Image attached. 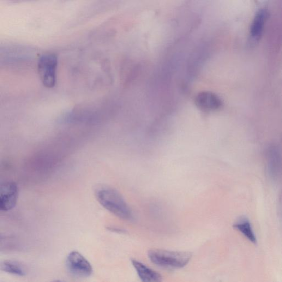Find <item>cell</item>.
Instances as JSON below:
<instances>
[{
  "label": "cell",
  "mask_w": 282,
  "mask_h": 282,
  "mask_svg": "<svg viewBox=\"0 0 282 282\" xmlns=\"http://www.w3.org/2000/svg\"><path fill=\"white\" fill-rule=\"evenodd\" d=\"M67 266L70 273L77 277L86 278L93 273L91 264L79 252L74 251L68 255Z\"/></svg>",
  "instance_id": "277c9868"
},
{
  "label": "cell",
  "mask_w": 282,
  "mask_h": 282,
  "mask_svg": "<svg viewBox=\"0 0 282 282\" xmlns=\"http://www.w3.org/2000/svg\"><path fill=\"white\" fill-rule=\"evenodd\" d=\"M148 257L156 265L168 268H182L188 265L192 254L189 252L154 249L149 251Z\"/></svg>",
  "instance_id": "7a4b0ae2"
},
{
  "label": "cell",
  "mask_w": 282,
  "mask_h": 282,
  "mask_svg": "<svg viewBox=\"0 0 282 282\" xmlns=\"http://www.w3.org/2000/svg\"><path fill=\"white\" fill-rule=\"evenodd\" d=\"M95 196L100 205L117 217L125 220L133 219V213L128 204L116 190L99 188L96 190Z\"/></svg>",
  "instance_id": "6da1fadb"
},
{
  "label": "cell",
  "mask_w": 282,
  "mask_h": 282,
  "mask_svg": "<svg viewBox=\"0 0 282 282\" xmlns=\"http://www.w3.org/2000/svg\"><path fill=\"white\" fill-rule=\"evenodd\" d=\"M58 58L53 53L41 56L38 62V70L40 80L47 88L55 86L57 81Z\"/></svg>",
  "instance_id": "3957f363"
},
{
  "label": "cell",
  "mask_w": 282,
  "mask_h": 282,
  "mask_svg": "<svg viewBox=\"0 0 282 282\" xmlns=\"http://www.w3.org/2000/svg\"><path fill=\"white\" fill-rule=\"evenodd\" d=\"M267 14V10L265 8L261 9L257 12L250 28L251 34L253 37H259L262 34Z\"/></svg>",
  "instance_id": "ba28073f"
},
{
  "label": "cell",
  "mask_w": 282,
  "mask_h": 282,
  "mask_svg": "<svg viewBox=\"0 0 282 282\" xmlns=\"http://www.w3.org/2000/svg\"><path fill=\"white\" fill-rule=\"evenodd\" d=\"M2 271L10 274L23 277L26 274L25 269L19 263L12 261H4L1 263Z\"/></svg>",
  "instance_id": "30bf717a"
},
{
  "label": "cell",
  "mask_w": 282,
  "mask_h": 282,
  "mask_svg": "<svg viewBox=\"0 0 282 282\" xmlns=\"http://www.w3.org/2000/svg\"><path fill=\"white\" fill-rule=\"evenodd\" d=\"M52 282H63V281H61V280H54V281H52Z\"/></svg>",
  "instance_id": "7c38bea8"
},
{
  "label": "cell",
  "mask_w": 282,
  "mask_h": 282,
  "mask_svg": "<svg viewBox=\"0 0 282 282\" xmlns=\"http://www.w3.org/2000/svg\"><path fill=\"white\" fill-rule=\"evenodd\" d=\"M131 262L142 282H162L161 275L158 272L136 260H132Z\"/></svg>",
  "instance_id": "52a82bcc"
},
{
  "label": "cell",
  "mask_w": 282,
  "mask_h": 282,
  "mask_svg": "<svg viewBox=\"0 0 282 282\" xmlns=\"http://www.w3.org/2000/svg\"><path fill=\"white\" fill-rule=\"evenodd\" d=\"M195 101L197 107L205 112L218 110L223 106V102L218 96L210 92H202L198 94Z\"/></svg>",
  "instance_id": "8992f818"
},
{
  "label": "cell",
  "mask_w": 282,
  "mask_h": 282,
  "mask_svg": "<svg viewBox=\"0 0 282 282\" xmlns=\"http://www.w3.org/2000/svg\"><path fill=\"white\" fill-rule=\"evenodd\" d=\"M19 190L14 182H5L2 185L0 194V209L8 212L16 206L19 197Z\"/></svg>",
  "instance_id": "5b68a950"
},
{
  "label": "cell",
  "mask_w": 282,
  "mask_h": 282,
  "mask_svg": "<svg viewBox=\"0 0 282 282\" xmlns=\"http://www.w3.org/2000/svg\"><path fill=\"white\" fill-rule=\"evenodd\" d=\"M236 230L242 233L249 241L254 244L257 242L256 237L252 229L250 222L247 219H242L239 220L234 225Z\"/></svg>",
  "instance_id": "9c48e42d"
},
{
  "label": "cell",
  "mask_w": 282,
  "mask_h": 282,
  "mask_svg": "<svg viewBox=\"0 0 282 282\" xmlns=\"http://www.w3.org/2000/svg\"><path fill=\"white\" fill-rule=\"evenodd\" d=\"M270 166L272 167V171L273 173L278 172L279 170L280 160L279 154L276 149H273L272 151L270 152Z\"/></svg>",
  "instance_id": "8fae6325"
}]
</instances>
